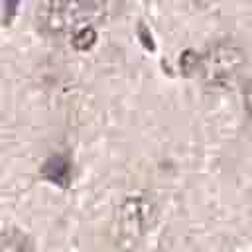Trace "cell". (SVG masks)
Returning a JSON list of instances; mask_svg holds the SVG:
<instances>
[{"label":"cell","mask_w":252,"mask_h":252,"mask_svg":"<svg viewBox=\"0 0 252 252\" xmlns=\"http://www.w3.org/2000/svg\"><path fill=\"white\" fill-rule=\"evenodd\" d=\"M246 65L244 49L234 39H217L211 41L203 51H197L195 71L201 83L211 91H224L232 87Z\"/></svg>","instance_id":"cell-1"},{"label":"cell","mask_w":252,"mask_h":252,"mask_svg":"<svg viewBox=\"0 0 252 252\" xmlns=\"http://www.w3.org/2000/svg\"><path fill=\"white\" fill-rule=\"evenodd\" d=\"M156 219V205L140 195L124 197L114 211V240L116 246L132 250L150 230Z\"/></svg>","instance_id":"cell-2"},{"label":"cell","mask_w":252,"mask_h":252,"mask_svg":"<svg viewBox=\"0 0 252 252\" xmlns=\"http://www.w3.org/2000/svg\"><path fill=\"white\" fill-rule=\"evenodd\" d=\"M71 22V0H39L35 8V26L47 37H59Z\"/></svg>","instance_id":"cell-3"},{"label":"cell","mask_w":252,"mask_h":252,"mask_svg":"<svg viewBox=\"0 0 252 252\" xmlns=\"http://www.w3.org/2000/svg\"><path fill=\"white\" fill-rule=\"evenodd\" d=\"M39 173H41L43 181H49L61 189H67L71 185V177H73V163H71L69 154H61V152L51 154L43 161Z\"/></svg>","instance_id":"cell-4"},{"label":"cell","mask_w":252,"mask_h":252,"mask_svg":"<svg viewBox=\"0 0 252 252\" xmlns=\"http://www.w3.org/2000/svg\"><path fill=\"white\" fill-rule=\"evenodd\" d=\"M79 8V18L91 20L94 24L108 22L120 14L122 0H75Z\"/></svg>","instance_id":"cell-5"},{"label":"cell","mask_w":252,"mask_h":252,"mask_svg":"<svg viewBox=\"0 0 252 252\" xmlns=\"http://www.w3.org/2000/svg\"><path fill=\"white\" fill-rule=\"evenodd\" d=\"M67 33H69L71 47H75L77 51H89L96 43V24L91 22V20L75 16L69 22Z\"/></svg>","instance_id":"cell-6"},{"label":"cell","mask_w":252,"mask_h":252,"mask_svg":"<svg viewBox=\"0 0 252 252\" xmlns=\"http://www.w3.org/2000/svg\"><path fill=\"white\" fill-rule=\"evenodd\" d=\"M0 252H35V244L28 232L6 228L0 232Z\"/></svg>","instance_id":"cell-7"},{"label":"cell","mask_w":252,"mask_h":252,"mask_svg":"<svg viewBox=\"0 0 252 252\" xmlns=\"http://www.w3.org/2000/svg\"><path fill=\"white\" fill-rule=\"evenodd\" d=\"M20 2H22V0H4V16H6V22H10V20L18 14Z\"/></svg>","instance_id":"cell-8"}]
</instances>
